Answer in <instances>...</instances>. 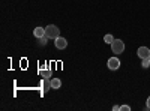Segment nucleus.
<instances>
[{
  "label": "nucleus",
  "instance_id": "obj_1",
  "mask_svg": "<svg viewBox=\"0 0 150 111\" xmlns=\"http://www.w3.org/2000/svg\"><path fill=\"white\" fill-rule=\"evenodd\" d=\"M45 36L48 39H56L60 36V30L57 26H54V24H50V26L45 27Z\"/></svg>",
  "mask_w": 150,
  "mask_h": 111
},
{
  "label": "nucleus",
  "instance_id": "obj_2",
  "mask_svg": "<svg viewBox=\"0 0 150 111\" xmlns=\"http://www.w3.org/2000/svg\"><path fill=\"white\" fill-rule=\"evenodd\" d=\"M111 51L116 53V54H122V53L125 51V44H123V41H120V39H114V41H112V44H111Z\"/></svg>",
  "mask_w": 150,
  "mask_h": 111
},
{
  "label": "nucleus",
  "instance_id": "obj_3",
  "mask_svg": "<svg viewBox=\"0 0 150 111\" xmlns=\"http://www.w3.org/2000/svg\"><path fill=\"white\" fill-rule=\"evenodd\" d=\"M108 68H110L111 71H117V69L120 68V60H119L117 57L108 59Z\"/></svg>",
  "mask_w": 150,
  "mask_h": 111
},
{
  "label": "nucleus",
  "instance_id": "obj_4",
  "mask_svg": "<svg viewBox=\"0 0 150 111\" xmlns=\"http://www.w3.org/2000/svg\"><path fill=\"white\" fill-rule=\"evenodd\" d=\"M54 45H56V48H59V50H65V48L68 47V41L65 38H62V36H59V38H56V41H54Z\"/></svg>",
  "mask_w": 150,
  "mask_h": 111
},
{
  "label": "nucleus",
  "instance_id": "obj_5",
  "mask_svg": "<svg viewBox=\"0 0 150 111\" xmlns=\"http://www.w3.org/2000/svg\"><path fill=\"white\" fill-rule=\"evenodd\" d=\"M137 54H138L140 59H150V50L147 47H140L138 51H137Z\"/></svg>",
  "mask_w": 150,
  "mask_h": 111
},
{
  "label": "nucleus",
  "instance_id": "obj_6",
  "mask_svg": "<svg viewBox=\"0 0 150 111\" xmlns=\"http://www.w3.org/2000/svg\"><path fill=\"white\" fill-rule=\"evenodd\" d=\"M33 35H35V38L41 39V38H44V36H45V29L44 27H36L33 30Z\"/></svg>",
  "mask_w": 150,
  "mask_h": 111
},
{
  "label": "nucleus",
  "instance_id": "obj_7",
  "mask_svg": "<svg viewBox=\"0 0 150 111\" xmlns=\"http://www.w3.org/2000/svg\"><path fill=\"white\" fill-rule=\"evenodd\" d=\"M60 86H62V81L59 80V78H53L51 80V89H60Z\"/></svg>",
  "mask_w": 150,
  "mask_h": 111
},
{
  "label": "nucleus",
  "instance_id": "obj_8",
  "mask_svg": "<svg viewBox=\"0 0 150 111\" xmlns=\"http://www.w3.org/2000/svg\"><path fill=\"white\" fill-rule=\"evenodd\" d=\"M104 41H105V44H112V41H114V36L108 33V35L104 36Z\"/></svg>",
  "mask_w": 150,
  "mask_h": 111
},
{
  "label": "nucleus",
  "instance_id": "obj_9",
  "mask_svg": "<svg viewBox=\"0 0 150 111\" xmlns=\"http://www.w3.org/2000/svg\"><path fill=\"white\" fill-rule=\"evenodd\" d=\"M150 66V59H143V68H149Z\"/></svg>",
  "mask_w": 150,
  "mask_h": 111
},
{
  "label": "nucleus",
  "instance_id": "obj_10",
  "mask_svg": "<svg viewBox=\"0 0 150 111\" xmlns=\"http://www.w3.org/2000/svg\"><path fill=\"white\" fill-rule=\"evenodd\" d=\"M129 110H131L129 105H123V107H120V111H129Z\"/></svg>",
  "mask_w": 150,
  "mask_h": 111
},
{
  "label": "nucleus",
  "instance_id": "obj_11",
  "mask_svg": "<svg viewBox=\"0 0 150 111\" xmlns=\"http://www.w3.org/2000/svg\"><path fill=\"white\" fill-rule=\"evenodd\" d=\"M44 77H45V78H50V77H51V72H50V71H47V72L44 74Z\"/></svg>",
  "mask_w": 150,
  "mask_h": 111
},
{
  "label": "nucleus",
  "instance_id": "obj_12",
  "mask_svg": "<svg viewBox=\"0 0 150 111\" xmlns=\"http://www.w3.org/2000/svg\"><path fill=\"white\" fill-rule=\"evenodd\" d=\"M147 108L150 110V98H149V99H147Z\"/></svg>",
  "mask_w": 150,
  "mask_h": 111
}]
</instances>
